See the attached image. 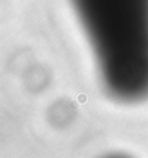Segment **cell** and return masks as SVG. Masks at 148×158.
Returning a JSON list of instances; mask_svg holds the SVG:
<instances>
[{"instance_id": "obj_1", "label": "cell", "mask_w": 148, "mask_h": 158, "mask_svg": "<svg viewBox=\"0 0 148 158\" xmlns=\"http://www.w3.org/2000/svg\"><path fill=\"white\" fill-rule=\"evenodd\" d=\"M105 90L120 101L148 97V0H72Z\"/></svg>"}]
</instances>
